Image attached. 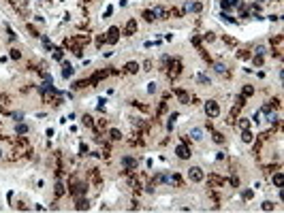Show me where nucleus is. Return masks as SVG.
I'll list each match as a JSON object with an SVG mask.
<instances>
[{
    "mask_svg": "<svg viewBox=\"0 0 284 213\" xmlns=\"http://www.w3.org/2000/svg\"><path fill=\"white\" fill-rule=\"evenodd\" d=\"M13 120H15V122H21V120H23V113H21V111H19V113H13Z\"/></svg>",
    "mask_w": 284,
    "mask_h": 213,
    "instance_id": "24",
    "label": "nucleus"
},
{
    "mask_svg": "<svg viewBox=\"0 0 284 213\" xmlns=\"http://www.w3.org/2000/svg\"><path fill=\"white\" fill-rule=\"evenodd\" d=\"M258 2H265V0H258Z\"/></svg>",
    "mask_w": 284,
    "mask_h": 213,
    "instance_id": "33",
    "label": "nucleus"
},
{
    "mask_svg": "<svg viewBox=\"0 0 284 213\" xmlns=\"http://www.w3.org/2000/svg\"><path fill=\"white\" fill-rule=\"evenodd\" d=\"M188 13H199L201 9H203V5L201 2H186V7H184Z\"/></svg>",
    "mask_w": 284,
    "mask_h": 213,
    "instance_id": "5",
    "label": "nucleus"
},
{
    "mask_svg": "<svg viewBox=\"0 0 284 213\" xmlns=\"http://www.w3.org/2000/svg\"><path fill=\"white\" fill-rule=\"evenodd\" d=\"M0 158H2V151H0Z\"/></svg>",
    "mask_w": 284,
    "mask_h": 213,
    "instance_id": "35",
    "label": "nucleus"
},
{
    "mask_svg": "<svg viewBox=\"0 0 284 213\" xmlns=\"http://www.w3.org/2000/svg\"><path fill=\"white\" fill-rule=\"evenodd\" d=\"M11 58H13V60H19V58H21V53H19L17 49H11Z\"/></svg>",
    "mask_w": 284,
    "mask_h": 213,
    "instance_id": "23",
    "label": "nucleus"
},
{
    "mask_svg": "<svg viewBox=\"0 0 284 213\" xmlns=\"http://www.w3.org/2000/svg\"><path fill=\"white\" fill-rule=\"evenodd\" d=\"M126 70H128V73H137V70H139V64H135V62H128V64H126Z\"/></svg>",
    "mask_w": 284,
    "mask_h": 213,
    "instance_id": "16",
    "label": "nucleus"
},
{
    "mask_svg": "<svg viewBox=\"0 0 284 213\" xmlns=\"http://www.w3.org/2000/svg\"><path fill=\"white\" fill-rule=\"evenodd\" d=\"M107 34H109V36H107V41H109V43H117V38H120V28H115V26H113V28H109V32H107Z\"/></svg>",
    "mask_w": 284,
    "mask_h": 213,
    "instance_id": "4",
    "label": "nucleus"
},
{
    "mask_svg": "<svg viewBox=\"0 0 284 213\" xmlns=\"http://www.w3.org/2000/svg\"><path fill=\"white\" fill-rule=\"evenodd\" d=\"M263 53H265V47L258 45V47H256V56H263Z\"/></svg>",
    "mask_w": 284,
    "mask_h": 213,
    "instance_id": "27",
    "label": "nucleus"
},
{
    "mask_svg": "<svg viewBox=\"0 0 284 213\" xmlns=\"http://www.w3.org/2000/svg\"><path fill=\"white\" fill-rule=\"evenodd\" d=\"M83 192H86V187H83L81 183H79V185L75 187V190H73V194H83Z\"/></svg>",
    "mask_w": 284,
    "mask_h": 213,
    "instance_id": "21",
    "label": "nucleus"
},
{
    "mask_svg": "<svg viewBox=\"0 0 284 213\" xmlns=\"http://www.w3.org/2000/svg\"><path fill=\"white\" fill-rule=\"evenodd\" d=\"M205 113H207L209 117H216V115L220 113V105H218L216 100H207V102H205Z\"/></svg>",
    "mask_w": 284,
    "mask_h": 213,
    "instance_id": "1",
    "label": "nucleus"
},
{
    "mask_svg": "<svg viewBox=\"0 0 284 213\" xmlns=\"http://www.w3.org/2000/svg\"><path fill=\"white\" fill-rule=\"evenodd\" d=\"M282 181H284V175H282V173H276V175H273V183H276L278 187H282Z\"/></svg>",
    "mask_w": 284,
    "mask_h": 213,
    "instance_id": "13",
    "label": "nucleus"
},
{
    "mask_svg": "<svg viewBox=\"0 0 284 213\" xmlns=\"http://www.w3.org/2000/svg\"><path fill=\"white\" fill-rule=\"evenodd\" d=\"M73 73H75V68L70 66L68 62H64V64H62V77L68 79V77H73Z\"/></svg>",
    "mask_w": 284,
    "mask_h": 213,
    "instance_id": "6",
    "label": "nucleus"
},
{
    "mask_svg": "<svg viewBox=\"0 0 284 213\" xmlns=\"http://www.w3.org/2000/svg\"><path fill=\"white\" fill-rule=\"evenodd\" d=\"M242 141H244V143H250V141H252V132H250L248 128L244 130V134H242Z\"/></svg>",
    "mask_w": 284,
    "mask_h": 213,
    "instance_id": "14",
    "label": "nucleus"
},
{
    "mask_svg": "<svg viewBox=\"0 0 284 213\" xmlns=\"http://www.w3.org/2000/svg\"><path fill=\"white\" fill-rule=\"evenodd\" d=\"M263 211H273V202L271 200H265L263 202Z\"/></svg>",
    "mask_w": 284,
    "mask_h": 213,
    "instance_id": "19",
    "label": "nucleus"
},
{
    "mask_svg": "<svg viewBox=\"0 0 284 213\" xmlns=\"http://www.w3.org/2000/svg\"><path fill=\"white\" fill-rule=\"evenodd\" d=\"M145 19H148V21H152V19H154V15H152V11H145Z\"/></svg>",
    "mask_w": 284,
    "mask_h": 213,
    "instance_id": "30",
    "label": "nucleus"
},
{
    "mask_svg": "<svg viewBox=\"0 0 284 213\" xmlns=\"http://www.w3.org/2000/svg\"><path fill=\"white\" fill-rule=\"evenodd\" d=\"M152 15H154L156 19H164V9H162V7H154V9H152Z\"/></svg>",
    "mask_w": 284,
    "mask_h": 213,
    "instance_id": "9",
    "label": "nucleus"
},
{
    "mask_svg": "<svg viewBox=\"0 0 284 213\" xmlns=\"http://www.w3.org/2000/svg\"><path fill=\"white\" fill-rule=\"evenodd\" d=\"M109 134H111V138H120V136H122V134H120V132H117V130H115V128H113V130H111V132H109Z\"/></svg>",
    "mask_w": 284,
    "mask_h": 213,
    "instance_id": "26",
    "label": "nucleus"
},
{
    "mask_svg": "<svg viewBox=\"0 0 284 213\" xmlns=\"http://www.w3.org/2000/svg\"><path fill=\"white\" fill-rule=\"evenodd\" d=\"M244 198H252V190H246L244 192Z\"/></svg>",
    "mask_w": 284,
    "mask_h": 213,
    "instance_id": "32",
    "label": "nucleus"
},
{
    "mask_svg": "<svg viewBox=\"0 0 284 213\" xmlns=\"http://www.w3.org/2000/svg\"><path fill=\"white\" fill-rule=\"evenodd\" d=\"M239 126H242V128H244V130H246V128H248V126H250V124H248V120H242V122H239Z\"/></svg>",
    "mask_w": 284,
    "mask_h": 213,
    "instance_id": "31",
    "label": "nucleus"
},
{
    "mask_svg": "<svg viewBox=\"0 0 284 213\" xmlns=\"http://www.w3.org/2000/svg\"><path fill=\"white\" fill-rule=\"evenodd\" d=\"M214 68H216V73H220V75H224V73H226V64H222V62H216V64H214Z\"/></svg>",
    "mask_w": 284,
    "mask_h": 213,
    "instance_id": "11",
    "label": "nucleus"
},
{
    "mask_svg": "<svg viewBox=\"0 0 284 213\" xmlns=\"http://www.w3.org/2000/svg\"><path fill=\"white\" fill-rule=\"evenodd\" d=\"M179 100H182V105H188V100H190V98H188V96H186V94L182 92V94H179Z\"/></svg>",
    "mask_w": 284,
    "mask_h": 213,
    "instance_id": "25",
    "label": "nucleus"
},
{
    "mask_svg": "<svg viewBox=\"0 0 284 213\" xmlns=\"http://www.w3.org/2000/svg\"><path fill=\"white\" fill-rule=\"evenodd\" d=\"M56 194H58V196L64 194V185H62V183H56Z\"/></svg>",
    "mask_w": 284,
    "mask_h": 213,
    "instance_id": "22",
    "label": "nucleus"
},
{
    "mask_svg": "<svg viewBox=\"0 0 284 213\" xmlns=\"http://www.w3.org/2000/svg\"><path fill=\"white\" fill-rule=\"evenodd\" d=\"M36 2H43V0H36Z\"/></svg>",
    "mask_w": 284,
    "mask_h": 213,
    "instance_id": "34",
    "label": "nucleus"
},
{
    "mask_svg": "<svg viewBox=\"0 0 284 213\" xmlns=\"http://www.w3.org/2000/svg\"><path fill=\"white\" fill-rule=\"evenodd\" d=\"M88 207H90L88 198H79V200H77V205H75V209H77V211H83V209H88Z\"/></svg>",
    "mask_w": 284,
    "mask_h": 213,
    "instance_id": "10",
    "label": "nucleus"
},
{
    "mask_svg": "<svg viewBox=\"0 0 284 213\" xmlns=\"http://www.w3.org/2000/svg\"><path fill=\"white\" fill-rule=\"evenodd\" d=\"M199 83H203V85H209L211 81H209V77H207V75H203V73H201V75H199Z\"/></svg>",
    "mask_w": 284,
    "mask_h": 213,
    "instance_id": "17",
    "label": "nucleus"
},
{
    "mask_svg": "<svg viewBox=\"0 0 284 213\" xmlns=\"http://www.w3.org/2000/svg\"><path fill=\"white\" fill-rule=\"evenodd\" d=\"M15 132H17V134H26V132H28V126H26V124H21V122H19V124L15 126Z\"/></svg>",
    "mask_w": 284,
    "mask_h": 213,
    "instance_id": "12",
    "label": "nucleus"
},
{
    "mask_svg": "<svg viewBox=\"0 0 284 213\" xmlns=\"http://www.w3.org/2000/svg\"><path fill=\"white\" fill-rule=\"evenodd\" d=\"M261 115H263L261 111H256V113L252 115V122H254V124H258V122H261Z\"/></svg>",
    "mask_w": 284,
    "mask_h": 213,
    "instance_id": "20",
    "label": "nucleus"
},
{
    "mask_svg": "<svg viewBox=\"0 0 284 213\" xmlns=\"http://www.w3.org/2000/svg\"><path fill=\"white\" fill-rule=\"evenodd\" d=\"M54 58H56V60H62V51L56 49V51H54Z\"/></svg>",
    "mask_w": 284,
    "mask_h": 213,
    "instance_id": "28",
    "label": "nucleus"
},
{
    "mask_svg": "<svg viewBox=\"0 0 284 213\" xmlns=\"http://www.w3.org/2000/svg\"><path fill=\"white\" fill-rule=\"evenodd\" d=\"M135 28H137V21H135V19H130V21H128V26H126V32H128V34H133V32H135Z\"/></svg>",
    "mask_w": 284,
    "mask_h": 213,
    "instance_id": "15",
    "label": "nucleus"
},
{
    "mask_svg": "<svg viewBox=\"0 0 284 213\" xmlns=\"http://www.w3.org/2000/svg\"><path fill=\"white\" fill-rule=\"evenodd\" d=\"M148 85H150V87H148V92H150V94H154V92H156V83H148Z\"/></svg>",
    "mask_w": 284,
    "mask_h": 213,
    "instance_id": "29",
    "label": "nucleus"
},
{
    "mask_svg": "<svg viewBox=\"0 0 284 213\" xmlns=\"http://www.w3.org/2000/svg\"><path fill=\"white\" fill-rule=\"evenodd\" d=\"M220 17H222L224 21H229V23H235V19H233V17H231V15H229L226 11H222V15H220Z\"/></svg>",
    "mask_w": 284,
    "mask_h": 213,
    "instance_id": "18",
    "label": "nucleus"
},
{
    "mask_svg": "<svg viewBox=\"0 0 284 213\" xmlns=\"http://www.w3.org/2000/svg\"><path fill=\"white\" fill-rule=\"evenodd\" d=\"M188 177H190L192 181H203V177H205V173L199 169V166H192L190 171H188Z\"/></svg>",
    "mask_w": 284,
    "mask_h": 213,
    "instance_id": "3",
    "label": "nucleus"
},
{
    "mask_svg": "<svg viewBox=\"0 0 284 213\" xmlns=\"http://www.w3.org/2000/svg\"><path fill=\"white\" fill-rule=\"evenodd\" d=\"M120 164H122L124 169H133V166H137V160H135V158H128V156H126V158H122V160H120Z\"/></svg>",
    "mask_w": 284,
    "mask_h": 213,
    "instance_id": "7",
    "label": "nucleus"
},
{
    "mask_svg": "<svg viewBox=\"0 0 284 213\" xmlns=\"http://www.w3.org/2000/svg\"><path fill=\"white\" fill-rule=\"evenodd\" d=\"M188 134H190V138H195V141H201V138H203V130H201V128H190V132H188Z\"/></svg>",
    "mask_w": 284,
    "mask_h": 213,
    "instance_id": "8",
    "label": "nucleus"
},
{
    "mask_svg": "<svg viewBox=\"0 0 284 213\" xmlns=\"http://www.w3.org/2000/svg\"><path fill=\"white\" fill-rule=\"evenodd\" d=\"M175 154H177V158H182V160H188V158H190V147H186L184 143H179V145L175 147Z\"/></svg>",
    "mask_w": 284,
    "mask_h": 213,
    "instance_id": "2",
    "label": "nucleus"
}]
</instances>
